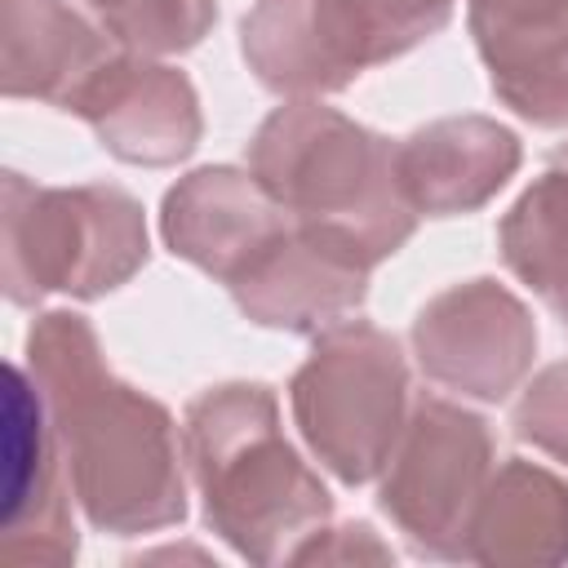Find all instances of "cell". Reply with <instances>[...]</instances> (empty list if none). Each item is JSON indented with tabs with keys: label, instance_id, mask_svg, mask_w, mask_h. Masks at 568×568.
Instances as JSON below:
<instances>
[{
	"label": "cell",
	"instance_id": "obj_23",
	"mask_svg": "<svg viewBox=\"0 0 568 568\" xmlns=\"http://www.w3.org/2000/svg\"><path fill=\"white\" fill-rule=\"evenodd\" d=\"M550 164H555V169H568V142H559V146L550 151Z\"/></svg>",
	"mask_w": 568,
	"mask_h": 568
},
{
	"label": "cell",
	"instance_id": "obj_13",
	"mask_svg": "<svg viewBox=\"0 0 568 568\" xmlns=\"http://www.w3.org/2000/svg\"><path fill=\"white\" fill-rule=\"evenodd\" d=\"M466 27L497 102L568 129V0H466Z\"/></svg>",
	"mask_w": 568,
	"mask_h": 568
},
{
	"label": "cell",
	"instance_id": "obj_7",
	"mask_svg": "<svg viewBox=\"0 0 568 568\" xmlns=\"http://www.w3.org/2000/svg\"><path fill=\"white\" fill-rule=\"evenodd\" d=\"M413 355L430 382L479 404H501L532 368L537 320L493 275L435 293L413 320Z\"/></svg>",
	"mask_w": 568,
	"mask_h": 568
},
{
	"label": "cell",
	"instance_id": "obj_24",
	"mask_svg": "<svg viewBox=\"0 0 568 568\" xmlns=\"http://www.w3.org/2000/svg\"><path fill=\"white\" fill-rule=\"evenodd\" d=\"M89 4H93V13H98V18H102V13H111V9H120V4H124V0H89Z\"/></svg>",
	"mask_w": 568,
	"mask_h": 568
},
{
	"label": "cell",
	"instance_id": "obj_2",
	"mask_svg": "<svg viewBox=\"0 0 568 568\" xmlns=\"http://www.w3.org/2000/svg\"><path fill=\"white\" fill-rule=\"evenodd\" d=\"M186 470L217 532L257 568L302 564L333 519L324 479L284 439L280 399L266 382L200 390L182 417Z\"/></svg>",
	"mask_w": 568,
	"mask_h": 568
},
{
	"label": "cell",
	"instance_id": "obj_3",
	"mask_svg": "<svg viewBox=\"0 0 568 568\" xmlns=\"http://www.w3.org/2000/svg\"><path fill=\"white\" fill-rule=\"evenodd\" d=\"M248 173L275 195L288 222L342 240L368 266L399 253L417 231L395 142L320 98H288L257 124Z\"/></svg>",
	"mask_w": 568,
	"mask_h": 568
},
{
	"label": "cell",
	"instance_id": "obj_8",
	"mask_svg": "<svg viewBox=\"0 0 568 568\" xmlns=\"http://www.w3.org/2000/svg\"><path fill=\"white\" fill-rule=\"evenodd\" d=\"M4 501H0V550L13 564H71L80 532L71 515V479L44 408L40 386L22 364L4 368Z\"/></svg>",
	"mask_w": 568,
	"mask_h": 568
},
{
	"label": "cell",
	"instance_id": "obj_20",
	"mask_svg": "<svg viewBox=\"0 0 568 568\" xmlns=\"http://www.w3.org/2000/svg\"><path fill=\"white\" fill-rule=\"evenodd\" d=\"M510 426L524 444L568 466V359L546 364L519 395Z\"/></svg>",
	"mask_w": 568,
	"mask_h": 568
},
{
	"label": "cell",
	"instance_id": "obj_9",
	"mask_svg": "<svg viewBox=\"0 0 568 568\" xmlns=\"http://www.w3.org/2000/svg\"><path fill=\"white\" fill-rule=\"evenodd\" d=\"M71 111L93 129L106 155L142 169H169L186 160L204 138L200 93L191 75L129 49H120L93 75Z\"/></svg>",
	"mask_w": 568,
	"mask_h": 568
},
{
	"label": "cell",
	"instance_id": "obj_17",
	"mask_svg": "<svg viewBox=\"0 0 568 568\" xmlns=\"http://www.w3.org/2000/svg\"><path fill=\"white\" fill-rule=\"evenodd\" d=\"M506 271L532 293L550 297L568 280V169H546L497 222Z\"/></svg>",
	"mask_w": 568,
	"mask_h": 568
},
{
	"label": "cell",
	"instance_id": "obj_4",
	"mask_svg": "<svg viewBox=\"0 0 568 568\" xmlns=\"http://www.w3.org/2000/svg\"><path fill=\"white\" fill-rule=\"evenodd\" d=\"M0 248L13 306H36L44 293L106 297L151 257L142 200L124 186H36L22 173H4Z\"/></svg>",
	"mask_w": 568,
	"mask_h": 568
},
{
	"label": "cell",
	"instance_id": "obj_10",
	"mask_svg": "<svg viewBox=\"0 0 568 568\" xmlns=\"http://www.w3.org/2000/svg\"><path fill=\"white\" fill-rule=\"evenodd\" d=\"M288 213L275 195L235 164H204L178 178L160 204V240L173 257L213 275L217 284L240 280L284 231Z\"/></svg>",
	"mask_w": 568,
	"mask_h": 568
},
{
	"label": "cell",
	"instance_id": "obj_12",
	"mask_svg": "<svg viewBox=\"0 0 568 568\" xmlns=\"http://www.w3.org/2000/svg\"><path fill=\"white\" fill-rule=\"evenodd\" d=\"M240 58L280 98H324L368 71L346 0H257L240 22Z\"/></svg>",
	"mask_w": 568,
	"mask_h": 568
},
{
	"label": "cell",
	"instance_id": "obj_11",
	"mask_svg": "<svg viewBox=\"0 0 568 568\" xmlns=\"http://www.w3.org/2000/svg\"><path fill=\"white\" fill-rule=\"evenodd\" d=\"M368 262L315 226H288L240 280L231 297L244 320L280 333H324L359 315L368 297Z\"/></svg>",
	"mask_w": 568,
	"mask_h": 568
},
{
	"label": "cell",
	"instance_id": "obj_16",
	"mask_svg": "<svg viewBox=\"0 0 568 568\" xmlns=\"http://www.w3.org/2000/svg\"><path fill=\"white\" fill-rule=\"evenodd\" d=\"M488 568L568 564V484L528 457H506L475 510L470 555Z\"/></svg>",
	"mask_w": 568,
	"mask_h": 568
},
{
	"label": "cell",
	"instance_id": "obj_5",
	"mask_svg": "<svg viewBox=\"0 0 568 568\" xmlns=\"http://www.w3.org/2000/svg\"><path fill=\"white\" fill-rule=\"evenodd\" d=\"M293 422L311 457L346 488L373 484L408 422L413 382L399 342L364 320L315 333L288 377Z\"/></svg>",
	"mask_w": 568,
	"mask_h": 568
},
{
	"label": "cell",
	"instance_id": "obj_19",
	"mask_svg": "<svg viewBox=\"0 0 568 568\" xmlns=\"http://www.w3.org/2000/svg\"><path fill=\"white\" fill-rule=\"evenodd\" d=\"M457 0H346L355 27L368 44V62H390L417 49L422 40L439 36L453 18Z\"/></svg>",
	"mask_w": 568,
	"mask_h": 568
},
{
	"label": "cell",
	"instance_id": "obj_18",
	"mask_svg": "<svg viewBox=\"0 0 568 568\" xmlns=\"http://www.w3.org/2000/svg\"><path fill=\"white\" fill-rule=\"evenodd\" d=\"M120 49L146 53V58H169L195 49L213 22H217V0H124L120 9L98 18Z\"/></svg>",
	"mask_w": 568,
	"mask_h": 568
},
{
	"label": "cell",
	"instance_id": "obj_21",
	"mask_svg": "<svg viewBox=\"0 0 568 568\" xmlns=\"http://www.w3.org/2000/svg\"><path fill=\"white\" fill-rule=\"evenodd\" d=\"M395 550L373 532V524L351 519L342 528H324V537L306 550L302 564H390Z\"/></svg>",
	"mask_w": 568,
	"mask_h": 568
},
{
	"label": "cell",
	"instance_id": "obj_15",
	"mask_svg": "<svg viewBox=\"0 0 568 568\" xmlns=\"http://www.w3.org/2000/svg\"><path fill=\"white\" fill-rule=\"evenodd\" d=\"M0 53L4 98H36L71 111L120 44L71 0H0Z\"/></svg>",
	"mask_w": 568,
	"mask_h": 568
},
{
	"label": "cell",
	"instance_id": "obj_1",
	"mask_svg": "<svg viewBox=\"0 0 568 568\" xmlns=\"http://www.w3.org/2000/svg\"><path fill=\"white\" fill-rule=\"evenodd\" d=\"M27 373L44 395L75 506L98 532L142 537L186 519L182 430L160 399L111 373L84 315H36Z\"/></svg>",
	"mask_w": 568,
	"mask_h": 568
},
{
	"label": "cell",
	"instance_id": "obj_6",
	"mask_svg": "<svg viewBox=\"0 0 568 568\" xmlns=\"http://www.w3.org/2000/svg\"><path fill=\"white\" fill-rule=\"evenodd\" d=\"M497 470L488 417L466 404L422 395L382 466L377 506L422 559H466L479 497Z\"/></svg>",
	"mask_w": 568,
	"mask_h": 568
},
{
	"label": "cell",
	"instance_id": "obj_14",
	"mask_svg": "<svg viewBox=\"0 0 568 568\" xmlns=\"http://www.w3.org/2000/svg\"><path fill=\"white\" fill-rule=\"evenodd\" d=\"M519 133L493 115H444L395 142L399 186L417 217L484 209L519 173Z\"/></svg>",
	"mask_w": 568,
	"mask_h": 568
},
{
	"label": "cell",
	"instance_id": "obj_22",
	"mask_svg": "<svg viewBox=\"0 0 568 568\" xmlns=\"http://www.w3.org/2000/svg\"><path fill=\"white\" fill-rule=\"evenodd\" d=\"M550 306H555V315H559V320H564V328H568V280L550 293Z\"/></svg>",
	"mask_w": 568,
	"mask_h": 568
}]
</instances>
